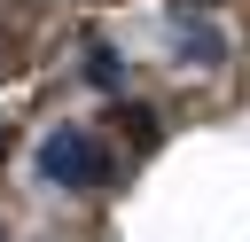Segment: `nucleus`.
I'll use <instances>...</instances> for the list:
<instances>
[{"instance_id": "obj_1", "label": "nucleus", "mask_w": 250, "mask_h": 242, "mask_svg": "<svg viewBox=\"0 0 250 242\" xmlns=\"http://www.w3.org/2000/svg\"><path fill=\"white\" fill-rule=\"evenodd\" d=\"M39 172H47L55 187H102L117 164H109V148H102L86 125H55V133L39 141Z\"/></svg>"}, {"instance_id": "obj_2", "label": "nucleus", "mask_w": 250, "mask_h": 242, "mask_svg": "<svg viewBox=\"0 0 250 242\" xmlns=\"http://www.w3.org/2000/svg\"><path fill=\"white\" fill-rule=\"evenodd\" d=\"M188 55H195V62H219L227 47H219V31H203V23H195V31H180V62H188Z\"/></svg>"}, {"instance_id": "obj_3", "label": "nucleus", "mask_w": 250, "mask_h": 242, "mask_svg": "<svg viewBox=\"0 0 250 242\" xmlns=\"http://www.w3.org/2000/svg\"><path fill=\"white\" fill-rule=\"evenodd\" d=\"M117 117H125V133H133V148H156V117H148V101H125Z\"/></svg>"}, {"instance_id": "obj_4", "label": "nucleus", "mask_w": 250, "mask_h": 242, "mask_svg": "<svg viewBox=\"0 0 250 242\" xmlns=\"http://www.w3.org/2000/svg\"><path fill=\"white\" fill-rule=\"evenodd\" d=\"M86 70H94L102 86H117V55H109V47H94V55H86Z\"/></svg>"}]
</instances>
